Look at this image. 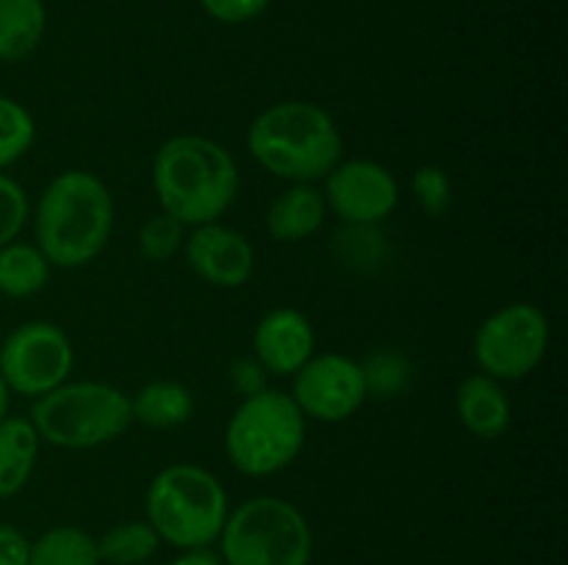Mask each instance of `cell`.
Segmentation results:
<instances>
[{
  "mask_svg": "<svg viewBox=\"0 0 568 565\" xmlns=\"http://www.w3.org/2000/svg\"><path fill=\"white\" fill-rule=\"evenodd\" d=\"M153 188L161 210L183 227L209 225L236 199V161L214 138L181 133L166 138L155 153Z\"/></svg>",
  "mask_w": 568,
  "mask_h": 565,
  "instance_id": "cell-1",
  "label": "cell"
},
{
  "mask_svg": "<svg viewBox=\"0 0 568 565\" xmlns=\"http://www.w3.org/2000/svg\"><path fill=\"white\" fill-rule=\"evenodd\" d=\"M114 199L98 175L67 170L48 183L37 205V247L50 266L78 269L105 249Z\"/></svg>",
  "mask_w": 568,
  "mask_h": 565,
  "instance_id": "cell-2",
  "label": "cell"
},
{
  "mask_svg": "<svg viewBox=\"0 0 568 565\" xmlns=\"http://www.w3.org/2000/svg\"><path fill=\"white\" fill-rule=\"evenodd\" d=\"M247 150L266 172L292 183H314L342 161V133L322 105L286 100L261 111L247 131Z\"/></svg>",
  "mask_w": 568,
  "mask_h": 565,
  "instance_id": "cell-3",
  "label": "cell"
},
{
  "mask_svg": "<svg viewBox=\"0 0 568 565\" xmlns=\"http://www.w3.org/2000/svg\"><path fill=\"white\" fill-rule=\"evenodd\" d=\"M39 441L59 449H94L125 435L133 424L131 397L109 382H61L31 404Z\"/></svg>",
  "mask_w": 568,
  "mask_h": 565,
  "instance_id": "cell-4",
  "label": "cell"
},
{
  "mask_svg": "<svg viewBox=\"0 0 568 565\" xmlns=\"http://www.w3.org/2000/svg\"><path fill=\"white\" fill-rule=\"evenodd\" d=\"M227 518V493L211 471L192 463L161 469L148 487V524L178 548H209Z\"/></svg>",
  "mask_w": 568,
  "mask_h": 565,
  "instance_id": "cell-5",
  "label": "cell"
},
{
  "mask_svg": "<svg viewBox=\"0 0 568 565\" xmlns=\"http://www.w3.org/2000/svg\"><path fill=\"white\" fill-rule=\"evenodd\" d=\"M305 446V415L292 393L264 388L244 397L225 427V454L244 476H270Z\"/></svg>",
  "mask_w": 568,
  "mask_h": 565,
  "instance_id": "cell-6",
  "label": "cell"
},
{
  "mask_svg": "<svg viewBox=\"0 0 568 565\" xmlns=\"http://www.w3.org/2000/svg\"><path fill=\"white\" fill-rule=\"evenodd\" d=\"M227 565H308L314 537L305 515L277 496H255L227 513L220 532Z\"/></svg>",
  "mask_w": 568,
  "mask_h": 565,
  "instance_id": "cell-7",
  "label": "cell"
},
{
  "mask_svg": "<svg viewBox=\"0 0 568 565\" xmlns=\"http://www.w3.org/2000/svg\"><path fill=\"white\" fill-rule=\"evenodd\" d=\"M549 349V319L530 302L494 310L475 332V358L494 380H521L541 366Z\"/></svg>",
  "mask_w": 568,
  "mask_h": 565,
  "instance_id": "cell-8",
  "label": "cell"
},
{
  "mask_svg": "<svg viewBox=\"0 0 568 565\" xmlns=\"http://www.w3.org/2000/svg\"><path fill=\"white\" fill-rule=\"evenodd\" d=\"M75 352L53 321H26L6 336L0 347V377L9 391L37 399L59 388L70 377Z\"/></svg>",
  "mask_w": 568,
  "mask_h": 565,
  "instance_id": "cell-9",
  "label": "cell"
},
{
  "mask_svg": "<svg viewBox=\"0 0 568 565\" xmlns=\"http://www.w3.org/2000/svg\"><path fill=\"white\" fill-rule=\"evenodd\" d=\"M366 397L369 388H366L364 369L347 355H316L294 374L292 399L305 419L338 424L358 413Z\"/></svg>",
  "mask_w": 568,
  "mask_h": 565,
  "instance_id": "cell-10",
  "label": "cell"
},
{
  "mask_svg": "<svg viewBox=\"0 0 568 565\" xmlns=\"http://www.w3.org/2000/svg\"><path fill=\"white\" fill-rule=\"evenodd\" d=\"M325 203L347 225L369 227L388 219L399 203L397 177L377 161H338L327 172Z\"/></svg>",
  "mask_w": 568,
  "mask_h": 565,
  "instance_id": "cell-11",
  "label": "cell"
},
{
  "mask_svg": "<svg viewBox=\"0 0 568 565\" xmlns=\"http://www.w3.org/2000/svg\"><path fill=\"white\" fill-rule=\"evenodd\" d=\"M183 255L189 269L214 288H242L255 271V249L247 236L216 222L194 227L183 242Z\"/></svg>",
  "mask_w": 568,
  "mask_h": 565,
  "instance_id": "cell-12",
  "label": "cell"
},
{
  "mask_svg": "<svg viewBox=\"0 0 568 565\" xmlns=\"http://www.w3.org/2000/svg\"><path fill=\"white\" fill-rule=\"evenodd\" d=\"M316 332L297 308H275L258 321L253 336L255 360L277 377H294L314 358Z\"/></svg>",
  "mask_w": 568,
  "mask_h": 565,
  "instance_id": "cell-13",
  "label": "cell"
},
{
  "mask_svg": "<svg viewBox=\"0 0 568 565\" xmlns=\"http://www.w3.org/2000/svg\"><path fill=\"white\" fill-rule=\"evenodd\" d=\"M458 419L475 438L491 441L499 438L510 424V399L503 382L488 377L486 371L466 377L455 397Z\"/></svg>",
  "mask_w": 568,
  "mask_h": 565,
  "instance_id": "cell-14",
  "label": "cell"
},
{
  "mask_svg": "<svg viewBox=\"0 0 568 565\" xmlns=\"http://www.w3.org/2000/svg\"><path fill=\"white\" fill-rule=\"evenodd\" d=\"M327 203L325 194L314 183H292L286 192L272 199L266 210V230L275 242L294 244L305 242L325 225Z\"/></svg>",
  "mask_w": 568,
  "mask_h": 565,
  "instance_id": "cell-15",
  "label": "cell"
},
{
  "mask_svg": "<svg viewBox=\"0 0 568 565\" xmlns=\"http://www.w3.org/2000/svg\"><path fill=\"white\" fill-rule=\"evenodd\" d=\"M39 458V435L28 415L0 421V499H11L28 485Z\"/></svg>",
  "mask_w": 568,
  "mask_h": 565,
  "instance_id": "cell-16",
  "label": "cell"
},
{
  "mask_svg": "<svg viewBox=\"0 0 568 565\" xmlns=\"http://www.w3.org/2000/svg\"><path fill=\"white\" fill-rule=\"evenodd\" d=\"M48 28L44 0H0V61L28 59Z\"/></svg>",
  "mask_w": 568,
  "mask_h": 565,
  "instance_id": "cell-17",
  "label": "cell"
},
{
  "mask_svg": "<svg viewBox=\"0 0 568 565\" xmlns=\"http://www.w3.org/2000/svg\"><path fill=\"white\" fill-rule=\"evenodd\" d=\"M194 397L183 382L155 380L139 388L131 397L133 421L153 430H172L192 419Z\"/></svg>",
  "mask_w": 568,
  "mask_h": 565,
  "instance_id": "cell-18",
  "label": "cell"
},
{
  "mask_svg": "<svg viewBox=\"0 0 568 565\" xmlns=\"http://www.w3.org/2000/svg\"><path fill=\"white\" fill-rule=\"evenodd\" d=\"M50 277V264L37 244L9 242L0 247V294L11 299L42 291Z\"/></svg>",
  "mask_w": 568,
  "mask_h": 565,
  "instance_id": "cell-19",
  "label": "cell"
},
{
  "mask_svg": "<svg viewBox=\"0 0 568 565\" xmlns=\"http://www.w3.org/2000/svg\"><path fill=\"white\" fill-rule=\"evenodd\" d=\"M98 541L78 526H55L31 543L28 565H98Z\"/></svg>",
  "mask_w": 568,
  "mask_h": 565,
  "instance_id": "cell-20",
  "label": "cell"
},
{
  "mask_svg": "<svg viewBox=\"0 0 568 565\" xmlns=\"http://www.w3.org/2000/svg\"><path fill=\"white\" fill-rule=\"evenodd\" d=\"M161 537L148 521H125L105 532L98 541L100 559L111 565H142L159 552Z\"/></svg>",
  "mask_w": 568,
  "mask_h": 565,
  "instance_id": "cell-21",
  "label": "cell"
},
{
  "mask_svg": "<svg viewBox=\"0 0 568 565\" xmlns=\"http://www.w3.org/2000/svg\"><path fill=\"white\" fill-rule=\"evenodd\" d=\"M37 138V122L31 111L17 100L0 94V170L17 164Z\"/></svg>",
  "mask_w": 568,
  "mask_h": 565,
  "instance_id": "cell-22",
  "label": "cell"
},
{
  "mask_svg": "<svg viewBox=\"0 0 568 565\" xmlns=\"http://www.w3.org/2000/svg\"><path fill=\"white\" fill-rule=\"evenodd\" d=\"M139 255L153 264H161V260H170L178 249L186 242V227L178 219H172L170 214H155L139 227Z\"/></svg>",
  "mask_w": 568,
  "mask_h": 565,
  "instance_id": "cell-23",
  "label": "cell"
},
{
  "mask_svg": "<svg viewBox=\"0 0 568 565\" xmlns=\"http://www.w3.org/2000/svg\"><path fill=\"white\" fill-rule=\"evenodd\" d=\"M410 188H414V197L419 203V208L427 216H433V219L447 214L449 205H453V181L436 164L419 166L414 172V177H410Z\"/></svg>",
  "mask_w": 568,
  "mask_h": 565,
  "instance_id": "cell-24",
  "label": "cell"
},
{
  "mask_svg": "<svg viewBox=\"0 0 568 565\" xmlns=\"http://www.w3.org/2000/svg\"><path fill=\"white\" fill-rule=\"evenodd\" d=\"M28 194L14 177L0 172V247L14 242L28 222Z\"/></svg>",
  "mask_w": 568,
  "mask_h": 565,
  "instance_id": "cell-25",
  "label": "cell"
},
{
  "mask_svg": "<svg viewBox=\"0 0 568 565\" xmlns=\"http://www.w3.org/2000/svg\"><path fill=\"white\" fill-rule=\"evenodd\" d=\"M272 0H200L203 11L214 17L216 22H227V25H242V22L255 20L270 9Z\"/></svg>",
  "mask_w": 568,
  "mask_h": 565,
  "instance_id": "cell-26",
  "label": "cell"
},
{
  "mask_svg": "<svg viewBox=\"0 0 568 565\" xmlns=\"http://www.w3.org/2000/svg\"><path fill=\"white\" fill-rule=\"evenodd\" d=\"M31 543L20 530L0 524V565H28Z\"/></svg>",
  "mask_w": 568,
  "mask_h": 565,
  "instance_id": "cell-27",
  "label": "cell"
},
{
  "mask_svg": "<svg viewBox=\"0 0 568 565\" xmlns=\"http://www.w3.org/2000/svg\"><path fill=\"white\" fill-rule=\"evenodd\" d=\"M261 371H264V366H261L258 360H242V363L233 369V380H236V388L244 397L264 391V374H261Z\"/></svg>",
  "mask_w": 568,
  "mask_h": 565,
  "instance_id": "cell-28",
  "label": "cell"
},
{
  "mask_svg": "<svg viewBox=\"0 0 568 565\" xmlns=\"http://www.w3.org/2000/svg\"><path fill=\"white\" fill-rule=\"evenodd\" d=\"M172 565H222V559L211 548H186Z\"/></svg>",
  "mask_w": 568,
  "mask_h": 565,
  "instance_id": "cell-29",
  "label": "cell"
},
{
  "mask_svg": "<svg viewBox=\"0 0 568 565\" xmlns=\"http://www.w3.org/2000/svg\"><path fill=\"white\" fill-rule=\"evenodd\" d=\"M9 402H11V391H9V386L3 382V377H0V421L9 415Z\"/></svg>",
  "mask_w": 568,
  "mask_h": 565,
  "instance_id": "cell-30",
  "label": "cell"
}]
</instances>
